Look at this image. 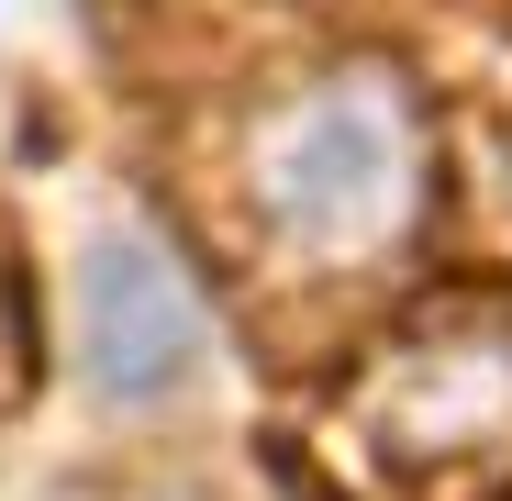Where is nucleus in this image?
<instances>
[{"label":"nucleus","mask_w":512,"mask_h":501,"mask_svg":"<svg viewBox=\"0 0 512 501\" xmlns=\"http://www.w3.org/2000/svg\"><path fill=\"white\" fill-rule=\"evenodd\" d=\"M346 501H512V290L412 301L312 424Z\"/></svg>","instance_id":"obj_1"},{"label":"nucleus","mask_w":512,"mask_h":501,"mask_svg":"<svg viewBox=\"0 0 512 501\" xmlns=\"http://www.w3.org/2000/svg\"><path fill=\"white\" fill-rule=\"evenodd\" d=\"M245 223L290 279H379L435 223V123L379 56L323 67L245 145Z\"/></svg>","instance_id":"obj_2"},{"label":"nucleus","mask_w":512,"mask_h":501,"mask_svg":"<svg viewBox=\"0 0 512 501\" xmlns=\"http://www.w3.org/2000/svg\"><path fill=\"white\" fill-rule=\"evenodd\" d=\"M78 346H90V379L112 401H156L179 390L201 357V290L190 268L145 234H101L90 268H78Z\"/></svg>","instance_id":"obj_3"},{"label":"nucleus","mask_w":512,"mask_h":501,"mask_svg":"<svg viewBox=\"0 0 512 501\" xmlns=\"http://www.w3.org/2000/svg\"><path fill=\"white\" fill-rule=\"evenodd\" d=\"M23 379H34V323H23V268L0 245V412L23 401Z\"/></svg>","instance_id":"obj_4"}]
</instances>
